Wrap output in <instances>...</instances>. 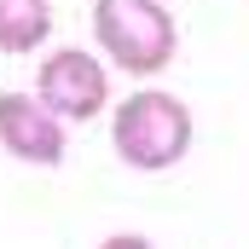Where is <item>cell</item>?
Returning a JSON list of instances; mask_svg holds the SVG:
<instances>
[{
  "mask_svg": "<svg viewBox=\"0 0 249 249\" xmlns=\"http://www.w3.org/2000/svg\"><path fill=\"white\" fill-rule=\"evenodd\" d=\"M191 139H197V122H191L186 99H174L162 87L127 93L110 116V145L133 174H162V168L186 162Z\"/></svg>",
  "mask_w": 249,
  "mask_h": 249,
  "instance_id": "6da1fadb",
  "label": "cell"
},
{
  "mask_svg": "<svg viewBox=\"0 0 249 249\" xmlns=\"http://www.w3.org/2000/svg\"><path fill=\"white\" fill-rule=\"evenodd\" d=\"M93 41L105 64H116L127 75H157L180 53L168 0H93Z\"/></svg>",
  "mask_w": 249,
  "mask_h": 249,
  "instance_id": "7a4b0ae2",
  "label": "cell"
},
{
  "mask_svg": "<svg viewBox=\"0 0 249 249\" xmlns=\"http://www.w3.org/2000/svg\"><path fill=\"white\" fill-rule=\"evenodd\" d=\"M35 99L64 127L70 122H93L110 105V70H105L99 53H87V47H58V53H47V64L35 70Z\"/></svg>",
  "mask_w": 249,
  "mask_h": 249,
  "instance_id": "3957f363",
  "label": "cell"
},
{
  "mask_svg": "<svg viewBox=\"0 0 249 249\" xmlns=\"http://www.w3.org/2000/svg\"><path fill=\"white\" fill-rule=\"evenodd\" d=\"M70 133L35 93H0V151L29 168H58Z\"/></svg>",
  "mask_w": 249,
  "mask_h": 249,
  "instance_id": "277c9868",
  "label": "cell"
},
{
  "mask_svg": "<svg viewBox=\"0 0 249 249\" xmlns=\"http://www.w3.org/2000/svg\"><path fill=\"white\" fill-rule=\"evenodd\" d=\"M53 35V6L47 0H0V53L23 58L35 47H47Z\"/></svg>",
  "mask_w": 249,
  "mask_h": 249,
  "instance_id": "5b68a950",
  "label": "cell"
},
{
  "mask_svg": "<svg viewBox=\"0 0 249 249\" xmlns=\"http://www.w3.org/2000/svg\"><path fill=\"white\" fill-rule=\"evenodd\" d=\"M99 249H157V244H151L145 232H110V238H105Z\"/></svg>",
  "mask_w": 249,
  "mask_h": 249,
  "instance_id": "8992f818",
  "label": "cell"
}]
</instances>
